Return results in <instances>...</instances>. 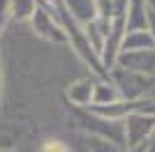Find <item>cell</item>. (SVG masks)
Segmentation results:
<instances>
[{"mask_svg": "<svg viewBox=\"0 0 155 152\" xmlns=\"http://www.w3.org/2000/svg\"><path fill=\"white\" fill-rule=\"evenodd\" d=\"M42 152H70V147L63 141H49V143L42 145Z\"/></svg>", "mask_w": 155, "mask_h": 152, "instance_id": "30bf717a", "label": "cell"}, {"mask_svg": "<svg viewBox=\"0 0 155 152\" xmlns=\"http://www.w3.org/2000/svg\"><path fill=\"white\" fill-rule=\"evenodd\" d=\"M153 127H155V115H148V118H146V113H132L127 118V127H125V131H127V143L130 145L143 143Z\"/></svg>", "mask_w": 155, "mask_h": 152, "instance_id": "3957f363", "label": "cell"}, {"mask_svg": "<svg viewBox=\"0 0 155 152\" xmlns=\"http://www.w3.org/2000/svg\"><path fill=\"white\" fill-rule=\"evenodd\" d=\"M63 5L79 25H86V23H91L93 19H97L95 0H63Z\"/></svg>", "mask_w": 155, "mask_h": 152, "instance_id": "5b68a950", "label": "cell"}, {"mask_svg": "<svg viewBox=\"0 0 155 152\" xmlns=\"http://www.w3.org/2000/svg\"><path fill=\"white\" fill-rule=\"evenodd\" d=\"M93 88H95V81H79L70 88V97L74 104L79 106H88L93 99Z\"/></svg>", "mask_w": 155, "mask_h": 152, "instance_id": "9c48e42d", "label": "cell"}, {"mask_svg": "<svg viewBox=\"0 0 155 152\" xmlns=\"http://www.w3.org/2000/svg\"><path fill=\"white\" fill-rule=\"evenodd\" d=\"M155 46L153 37H150L148 28L146 30H125L123 39H120V51H137V49H150Z\"/></svg>", "mask_w": 155, "mask_h": 152, "instance_id": "8992f818", "label": "cell"}, {"mask_svg": "<svg viewBox=\"0 0 155 152\" xmlns=\"http://www.w3.org/2000/svg\"><path fill=\"white\" fill-rule=\"evenodd\" d=\"M148 28V0H127L125 30H146Z\"/></svg>", "mask_w": 155, "mask_h": 152, "instance_id": "277c9868", "label": "cell"}, {"mask_svg": "<svg viewBox=\"0 0 155 152\" xmlns=\"http://www.w3.org/2000/svg\"><path fill=\"white\" fill-rule=\"evenodd\" d=\"M30 23H32V28H35V32L42 35V37L51 39V42H60V44L67 42L65 30L60 28V23L56 21V16H53L44 5H37V9H35V14H32Z\"/></svg>", "mask_w": 155, "mask_h": 152, "instance_id": "7a4b0ae2", "label": "cell"}, {"mask_svg": "<svg viewBox=\"0 0 155 152\" xmlns=\"http://www.w3.org/2000/svg\"><path fill=\"white\" fill-rule=\"evenodd\" d=\"M116 65L123 69L137 71V74H155V46L150 49H137V51H118Z\"/></svg>", "mask_w": 155, "mask_h": 152, "instance_id": "6da1fadb", "label": "cell"}, {"mask_svg": "<svg viewBox=\"0 0 155 152\" xmlns=\"http://www.w3.org/2000/svg\"><path fill=\"white\" fill-rule=\"evenodd\" d=\"M37 5V0H7V14L16 21H30Z\"/></svg>", "mask_w": 155, "mask_h": 152, "instance_id": "ba28073f", "label": "cell"}, {"mask_svg": "<svg viewBox=\"0 0 155 152\" xmlns=\"http://www.w3.org/2000/svg\"><path fill=\"white\" fill-rule=\"evenodd\" d=\"M146 147H148V141H143V143H139V145L134 147L132 152H146Z\"/></svg>", "mask_w": 155, "mask_h": 152, "instance_id": "7c38bea8", "label": "cell"}, {"mask_svg": "<svg viewBox=\"0 0 155 152\" xmlns=\"http://www.w3.org/2000/svg\"><path fill=\"white\" fill-rule=\"evenodd\" d=\"M148 5H150V7H153V9H155V0H148Z\"/></svg>", "mask_w": 155, "mask_h": 152, "instance_id": "4fadbf2b", "label": "cell"}, {"mask_svg": "<svg viewBox=\"0 0 155 152\" xmlns=\"http://www.w3.org/2000/svg\"><path fill=\"white\" fill-rule=\"evenodd\" d=\"M148 32H150V37H153L155 42V9L148 5Z\"/></svg>", "mask_w": 155, "mask_h": 152, "instance_id": "8fae6325", "label": "cell"}, {"mask_svg": "<svg viewBox=\"0 0 155 152\" xmlns=\"http://www.w3.org/2000/svg\"><path fill=\"white\" fill-rule=\"evenodd\" d=\"M120 99V92L114 83H95V88H93V99L91 104L93 106H104V104H114V101ZM88 104V106H91Z\"/></svg>", "mask_w": 155, "mask_h": 152, "instance_id": "52a82bcc", "label": "cell"}]
</instances>
